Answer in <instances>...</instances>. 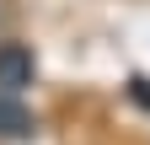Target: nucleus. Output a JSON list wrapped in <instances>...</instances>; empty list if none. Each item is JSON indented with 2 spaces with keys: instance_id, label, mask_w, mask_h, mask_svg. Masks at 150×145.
<instances>
[{
  "instance_id": "nucleus-2",
  "label": "nucleus",
  "mask_w": 150,
  "mask_h": 145,
  "mask_svg": "<svg viewBox=\"0 0 150 145\" xmlns=\"http://www.w3.org/2000/svg\"><path fill=\"white\" fill-rule=\"evenodd\" d=\"M27 129H32V113L16 102V92H0V134H27Z\"/></svg>"
},
{
  "instance_id": "nucleus-1",
  "label": "nucleus",
  "mask_w": 150,
  "mask_h": 145,
  "mask_svg": "<svg viewBox=\"0 0 150 145\" xmlns=\"http://www.w3.org/2000/svg\"><path fill=\"white\" fill-rule=\"evenodd\" d=\"M32 86V54L22 43H0V92H22Z\"/></svg>"
}]
</instances>
